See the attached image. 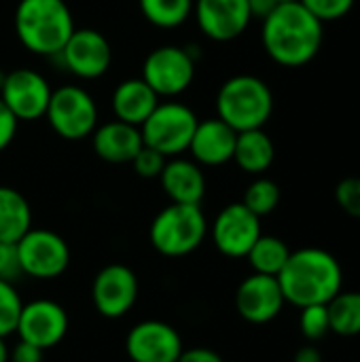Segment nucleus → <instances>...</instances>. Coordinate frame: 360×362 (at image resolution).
I'll list each match as a JSON object with an SVG mask.
<instances>
[{
  "label": "nucleus",
  "instance_id": "a211bd4d",
  "mask_svg": "<svg viewBox=\"0 0 360 362\" xmlns=\"http://www.w3.org/2000/svg\"><path fill=\"white\" fill-rule=\"evenodd\" d=\"M236 138L238 132L231 129L225 121H221L219 117L208 119L197 123L189 151L199 165H223L233 159Z\"/></svg>",
  "mask_w": 360,
  "mask_h": 362
},
{
  "label": "nucleus",
  "instance_id": "20e7f679",
  "mask_svg": "<svg viewBox=\"0 0 360 362\" xmlns=\"http://www.w3.org/2000/svg\"><path fill=\"white\" fill-rule=\"evenodd\" d=\"M274 112L269 85L252 74H238L225 81L216 93V117L231 129H263Z\"/></svg>",
  "mask_w": 360,
  "mask_h": 362
},
{
  "label": "nucleus",
  "instance_id": "b1692460",
  "mask_svg": "<svg viewBox=\"0 0 360 362\" xmlns=\"http://www.w3.org/2000/svg\"><path fill=\"white\" fill-rule=\"evenodd\" d=\"M289 257H291V248L286 246V242H282L276 235H263V233L246 255L255 274L274 276V278H278V274L284 269Z\"/></svg>",
  "mask_w": 360,
  "mask_h": 362
},
{
  "label": "nucleus",
  "instance_id": "5701e85b",
  "mask_svg": "<svg viewBox=\"0 0 360 362\" xmlns=\"http://www.w3.org/2000/svg\"><path fill=\"white\" fill-rule=\"evenodd\" d=\"M32 229L28 199L13 187H0V242L17 244Z\"/></svg>",
  "mask_w": 360,
  "mask_h": 362
},
{
  "label": "nucleus",
  "instance_id": "4c0bfd02",
  "mask_svg": "<svg viewBox=\"0 0 360 362\" xmlns=\"http://www.w3.org/2000/svg\"><path fill=\"white\" fill-rule=\"evenodd\" d=\"M293 362H323V352L316 346H303L295 352Z\"/></svg>",
  "mask_w": 360,
  "mask_h": 362
},
{
  "label": "nucleus",
  "instance_id": "7c9ffc66",
  "mask_svg": "<svg viewBox=\"0 0 360 362\" xmlns=\"http://www.w3.org/2000/svg\"><path fill=\"white\" fill-rule=\"evenodd\" d=\"M337 206L352 218H360V176H348L335 187Z\"/></svg>",
  "mask_w": 360,
  "mask_h": 362
},
{
  "label": "nucleus",
  "instance_id": "bb28decb",
  "mask_svg": "<svg viewBox=\"0 0 360 362\" xmlns=\"http://www.w3.org/2000/svg\"><path fill=\"white\" fill-rule=\"evenodd\" d=\"M242 204L252 214H257L259 218L261 216H267L280 204V187L274 180H269V178H257V180H252L248 185Z\"/></svg>",
  "mask_w": 360,
  "mask_h": 362
},
{
  "label": "nucleus",
  "instance_id": "f704fd0d",
  "mask_svg": "<svg viewBox=\"0 0 360 362\" xmlns=\"http://www.w3.org/2000/svg\"><path fill=\"white\" fill-rule=\"evenodd\" d=\"M8 362H42V350L19 339V344L8 350Z\"/></svg>",
  "mask_w": 360,
  "mask_h": 362
},
{
  "label": "nucleus",
  "instance_id": "412c9836",
  "mask_svg": "<svg viewBox=\"0 0 360 362\" xmlns=\"http://www.w3.org/2000/svg\"><path fill=\"white\" fill-rule=\"evenodd\" d=\"M159 95L144 83V78H127L112 91V112L119 121L140 127L157 108Z\"/></svg>",
  "mask_w": 360,
  "mask_h": 362
},
{
  "label": "nucleus",
  "instance_id": "6e6552de",
  "mask_svg": "<svg viewBox=\"0 0 360 362\" xmlns=\"http://www.w3.org/2000/svg\"><path fill=\"white\" fill-rule=\"evenodd\" d=\"M195 76V55L189 47L166 45L153 49L142 66L144 83L159 98H176L187 91Z\"/></svg>",
  "mask_w": 360,
  "mask_h": 362
},
{
  "label": "nucleus",
  "instance_id": "aec40b11",
  "mask_svg": "<svg viewBox=\"0 0 360 362\" xmlns=\"http://www.w3.org/2000/svg\"><path fill=\"white\" fill-rule=\"evenodd\" d=\"M93 151L108 163H132L138 151L144 146L140 127L123 123L119 119L93 129Z\"/></svg>",
  "mask_w": 360,
  "mask_h": 362
},
{
  "label": "nucleus",
  "instance_id": "a19ab883",
  "mask_svg": "<svg viewBox=\"0 0 360 362\" xmlns=\"http://www.w3.org/2000/svg\"><path fill=\"white\" fill-rule=\"evenodd\" d=\"M176 362H178V361H176Z\"/></svg>",
  "mask_w": 360,
  "mask_h": 362
},
{
  "label": "nucleus",
  "instance_id": "e433bc0d",
  "mask_svg": "<svg viewBox=\"0 0 360 362\" xmlns=\"http://www.w3.org/2000/svg\"><path fill=\"white\" fill-rule=\"evenodd\" d=\"M246 2L250 8V17H257L261 21L278 6V0H246Z\"/></svg>",
  "mask_w": 360,
  "mask_h": 362
},
{
  "label": "nucleus",
  "instance_id": "6ab92c4d",
  "mask_svg": "<svg viewBox=\"0 0 360 362\" xmlns=\"http://www.w3.org/2000/svg\"><path fill=\"white\" fill-rule=\"evenodd\" d=\"M163 193L172 204H191L199 206L206 195V176L195 161L172 157L166 161L163 172L159 174Z\"/></svg>",
  "mask_w": 360,
  "mask_h": 362
},
{
  "label": "nucleus",
  "instance_id": "f3484780",
  "mask_svg": "<svg viewBox=\"0 0 360 362\" xmlns=\"http://www.w3.org/2000/svg\"><path fill=\"white\" fill-rule=\"evenodd\" d=\"M193 11L199 30L216 42L242 36L252 19L246 0H195Z\"/></svg>",
  "mask_w": 360,
  "mask_h": 362
},
{
  "label": "nucleus",
  "instance_id": "2eb2a0df",
  "mask_svg": "<svg viewBox=\"0 0 360 362\" xmlns=\"http://www.w3.org/2000/svg\"><path fill=\"white\" fill-rule=\"evenodd\" d=\"M125 350L132 362H176L182 354V339L168 322L144 320L127 333Z\"/></svg>",
  "mask_w": 360,
  "mask_h": 362
},
{
  "label": "nucleus",
  "instance_id": "9b49d317",
  "mask_svg": "<svg viewBox=\"0 0 360 362\" xmlns=\"http://www.w3.org/2000/svg\"><path fill=\"white\" fill-rule=\"evenodd\" d=\"M261 238V218L242 202L225 206L212 223V242L229 259H242Z\"/></svg>",
  "mask_w": 360,
  "mask_h": 362
},
{
  "label": "nucleus",
  "instance_id": "f03ea898",
  "mask_svg": "<svg viewBox=\"0 0 360 362\" xmlns=\"http://www.w3.org/2000/svg\"><path fill=\"white\" fill-rule=\"evenodd\" d=\"M284 301L295 308L329 303L344 282L339 261L325 248L308 246L291 252L284 269L278 274Z\"/></svg>",
  "mask_w": 360,
  "mask_h": 362
},
{
  "label": "nucleus",
  "instance_id": "393cba45",
  "mask_svg": "<svg viewBox=\"0 0 360 362\" xmlns=\"http://www.w3.org/2000/svg\"><path fill=\"white\" fill-rule=\"evenodd\" d=\"M329 320L331 333L339 337H356L360 335V293L359 291H339L329 303Z\"/></svg>",
  "mask_w": 360,
  "mask_h": 362
},
{
  "label": "nucleus",
  "instance_id": "c756f323",
  "mask_svg": "<svg viewBox=\"0 0 360 362\" xmlns=\"http://www.w3.org/2000/svg\"><path fill=\"white\" fill-rule=\"evenodd\" d=\"M318 21H337L346 17L356 0H299Z\"/></svg>",
  "mask_w": 360,
  "mask_h": 362
},
{
  "label": "nucleus",
  "instance_id": "f257e3e1",
  "mask_svg": "<svg viewBox=\"0 0 360 362\" xmlns=\"http://www.w3.org/2000/svg\"><path fill=\"white\" fill-rule=\"evenodd\" d=\"M323 21H318L299 0L278 4L265 19L261 40L267 55L286 68L310 64L323 45Z\"/></svg>",
  "mask_w": 360,
  "mask_h": 362
},
{
  "label": "nucleus",
  "instance_id": "f8f14e48",
  "mask_svg": "<svg viewBox=\"0 0 360 362\" xmlns=\"http://www.w3.org/2000/svg\"><path fill=\"white\" fill-rule=\"evenodd\" d=\"M93 305L100 316L117 320L125 316L138 299V278L136 274L121 263L106 265L98 272L91 288Z\"/></svg>",
  "mask_w": 360,
  "mask_h": 362
},
{
  "label": "nucleus",
  "instance_id": "1a4fd4ad",
  "mask_svg": "<svg viewBox=\"0 0 360 362\" xmlns=\"http://www.w3.org/2000/svg\"><path fill=\"white\" fill-rule=\"evenodd\" d=\"M17 250L23 276L36 280H53L62 276L70 263L66 240L49 229H30L17 242Z\"/></svg>",
  "mask_w": 360,
  "mask_h": 362
},
{
  "label": "nucleus",
  "instance_id": "4be33fe9",
  "mask_svg": "<svg viewBox=\"0 0 360 362\" xmlns=\"http://www.w3.org/2000/svg\"><path fill=\"white\" fill-rule=\"evenodd\" d=\"M274 157H276V146L263 129H248L238 134L233 161L246 174H255V176L265 174L272 168Z\"/></svg>",
  "mask_w": 360,
  "mask_h": 362
},
{
  "label": "nucleus",
  "instance_id": "dca6fc26",
  "mask_svg": "<svg viewBox=\"0 0 360 362\" xmlns=\"http://www.w3.org/2000/svg\"><path fill=\"white\" fill-rule=\"evenodd\" d=\"M284 295L278 278L252 274L248 276L236 293V310L250 325H267L284 308Z\"/></svg>",
  "mask_w": 360,
  "mask_h": 362
},
{
  "label": "nucleus",
  "instance_id": "72a5a7b5",
  "mask_svg": "<svg viewBox=\"0 0 360 362\" xmlns=\"http://www.w3.org/2000/svg\"><path fill=\"white\" fill-rule=\"evenodd\" d=\"M17 125L19 121L15 119V115L6 108V104L0 100V153L13 142L15 134H17Z\"/></svg>",
  "mask_w": 360,
  "mask_h": 362
},
{
  "label": "nucleus",
  "instance_id": "ddd939ff",
  "mask_svg": "<svg viewBox=\"0 0 360 362\" xmlns=\"http://www.w3.org/2000/svg\"><path fill=\"white\" fill-rule=\"evenodd\" d=\"M15 333H19L21 341H28L45 352L66 337L68 314L59 303L49 299L23 303Z\"/></svg>",
  "mask_w": 360,
  "mask_h": 362
},
{
  "label": "nucleus",
  "instance_id": "c9c22d12",
  "mask_svg": "<svg viewBox=\"0 0 360 362\" xmlns=\"http://www.w3.org/2000/svg\"><path fill=\"white\" fill-rule=\"evenodd\" d=\"M178 362H225L223 356L210 348H191V350H182V354L178 356Z\"/></svg>",
  "mask_w": 360,
  "mask_h": 362
},
{
  "label": "nucleus",
  "instance_id": "4468645a",
  "mask_svg": "<svg viewBox=\"0 0 360 362\" xmlns=\"http://www.w3.org/2000/svg\"><path fill=\"white\" fill-rule=\"evenodd\" d=\"M59 57L74 76L91 81L100 78L110 68L112 51L104 34L91 28H83L72 32V36L59 51Z\"/></svg>",
  "mask_w": 360,
  "mask_h": 362
},
{
  "label": "nucleus",
  "instance_id": "9d476101",
  "mask_svg": "<svg viewBox=\"0 0 360 362\" xmlns=\"http://www.w3.org/2000/svg\"><path fill=\"white\" fill-rule=\"evenodd\" d=\"M51 93L53 89L47 78L30 68H17L4 74L0 85V100L17 121H36L45 117Z\"/></svg>",
  "mask_w": 360,
  "mask_h": 362
},
{
  "label": "nucleus",
  "instance_id": "2f4dec72",
  "mask_svg": "<svg viewBox=\"0 0 360 362\" xmlns=\"http://www.w3.org/2000/svg\"><path fill=\"white\" fill-rule=\"evenodd\" d=\"M166 161H168V157L161 155L159 151H155L151 146H142L138 151V155L132 159V168L142 178H159V174L163 172Z\"/></svg>",
  "mask_w": 360,
  "mask_h": 362
},
{
  "label": "nucleus",
  "instance_id": "c85d7f7f",
  "mask_svg": "<svg viewBox=\"0 0 360 362\" xmlns=\"http://www.w3.org/2000/svg\"><path fill=\"white\" fill-rule=\"evenodd\" d=\"M21 297L15 291V284L0 280V337H8L15 333L19 314H21Z\"/></svg>",
  "mask_w": 360,
  "mask_h": 362
},
{
  "label": "nucleus",
  "instance_id": "ea45409f",
  "mask_svg": "<svg viewBox=\"0 0 360 362\" xmlns=\"http://www.w3.org/2000/svg\"><path fill=\"white\" fill-rule=\"evenodd\" d=\"M284 2H297V0H278V4H284Z\"/></svg>",
  "mask_w": 360,
  "mask_h": 362
},
{
  "label": "nucleus",
  "instance_id": "cd10ccee",
  "mask_svg": "<svg viewBox=\"0 0 360 362\" xmlns=\"http://www.w3.org/2000/svg\"><path fill=\"white\" fill-rule=\"evenodd\" d=\"M299 329L308 341H320L331 333V320H329V310L325 303L320 305H308L301 308L299 314Z\"/></svg>",
  "mask_w": 360,
  "mask_h": 362
},
{
  "label": "nucleus",
  "instance_id": "58836bf2",
  "mask_svg": "<svg viewBox=\"0 0 360 362\" xmlns=\"http://www.w3.org/2000/svg\"><path fill=\"white\" fill-rule=\"evenodd\" d=\"M0 362H8V346L4 344V337H0Z\"/></svg>",
  "mask_w": 360,
  "mask_h": 362
},
{
  "label": "nucleus",
  "instance_id": "a878e982",
  "mask_svg": "<svg viewBox=\"0 0 360 362\" xmlns=\"http://www.w3.org/2000/svg\"><path fill=\"white\" fill-rule=\"evenodd\" d=\"M149 23L172 30L187 21L193 11V0H138Z\"/></svg>",
  "mask_w": 360,
  "mask_h": 362
},
{
  "label": "nucleus",
  "instance_id": "473e14b6",
  "mask_svg": "<svg viewBox=\"0 0 360 362\" xmlns=\"http://www.w3.org/2000/svg\"><path fill=\"white\" fill-rule=\"evenodd\" d=\"M23 276L19 263V250L13 242H0V280L15 284Z\"/></svg>",
  "mask_w": 360,
  "mask_h": 362
},
{
  "label": "nucleus",
  "instance_id": "7ed1b4c3",
  "mask_svg": "<svg viewBox=\"0 0 360 362\" xmlns=\"http://www.w3.org/2000/svg\"><path fill=\"white\" fill-rule=\"evenodd\" d=\"M74 30L72 11L64 0H19L15 8L17 38L36 55H59Z\"/></svg>",
  "mask_w": 360,
  "mask_h": 362
},
{
  "label": "nucleus",
  "instance_id": "423d86ee",
  "mask_svg": "<svg viewBox=\"0 0 360 362\" xmlns=\"http://www.w3.org/2000/svg\"><path fill=\"white\" fill-rule=\"evenodd\" d=\"M197 123L199 121L189 106L180 102H159L140 125L142 142L166 157H178L189 151Z\"/></svg>",
  "mask_w": 360,
  "mask_h": 362
},
{
  "label": "nucleus",
  "instance_id": "39448f33",
  "mask_svg": "<svg viewBox=\"0 0 360 362\" xmlns=\"http://www.w3.org/2000/svg\"><path fill=\"white\" fill-rule=\"evenodd\" d=\"M206 231L208 225L199 206L170 204L153 218L149 238L159 255L178 259L195 252L202 246Z\"/></svg>",
  "mask_w": 360,
  "mask_h": 362
},
{
  "label": "nucleus",
  "instance_id": "0eeeda50",
  "mask_svg": "<svg viewBox=\"0 0 360 362\" xmlns=\"http://www.w3.org/2000/svg\"><path fill=\"white\" fill-rule=\"evenodd\" d=\"M45 117L59 138L76 142L93 134L98 123V106L85 89L66 85L51 93Z\"/></svg>",
  "mask_w": 360,
  "mask_h": 362
}]
</instances>
